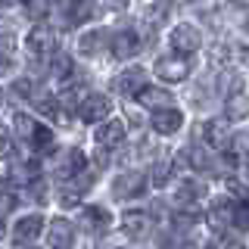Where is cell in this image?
Masks as SVG:
<instances>
[{
    "label": "cell",
    "instance_id": "6da1fadb",
    "mask_svg": "<svg viewBox=\"0 0 249 249\" xmlns=\"http://www.w3.org/2000/svg\"><path fill=\"white\" fill-rule=\"evenodd\" d=\"M16 134H19V140H25V143L31 146L35 153H50L53 150V131H47L41 122L35 119V115H28V112H16Z\"/></svg>",
    "mask_w": 249,
    "mask_h": 249
},
{
    "label": "cell",
    "instance_id": "7a4b0ae2",
    "mask_svg": "<svg viewBox=\"0 0 249 249\" xmlns=\"http://www.w3.org/2000/svg\"><path fill=\"white\" fill-rule=\"evenodd\" d=\"M25 47L35 59H50L53 53H56V31L50 25H44V22H37L25 35Z\"/></svg>",
    "mask_w": 249,
    "mask_h": 249
},
{
    "label": "cell",
    "instance_id": "3957f363",
    "mask_svg": "<svg viewBox=\"0 0 249 249\" xmlns=\"http://www.w3.org/2000/svg\"><path fill=\"white\" fill-rule=\"evenodd\" d=\"M109 112H112V106H109V100L103 93H88V97H81L78 106H75V115L84 124H100L103 119H109Z\"/></svg>",
    "mask_w": 249,
    "mask_h": 249
},
{
    "label": "cell",
    "instance_id": "277c9868",
    "mask_svg": "<svg viewBox=\"0 0 249 249\" xmlns=\"http://www.w3.org/2000/svg\"><path fill=\"white\" fill-rule=\"evenodd\" d=\"M53 165H56V168H53V175H56L59 181H72V178H78V175L88 171V156H84L81 150H66V153L56 156Z\"/></svg>",
    "mask_w": 249,
    "mask_h": 249
},
{
    "label": "cell",
    "instance_id": "5b68a950",
    "mask_svg": "<svg viewBox=\"0 0 249 249\" xmlns=\"http://www.w3.org/2000/svg\"><path fill=\"white\" fill-rule=\"evenodd\" d=\"M93 143L100 150H119L124 143V122L122 119H103L93 131Z\"/></svg>",
    "mask_w": 249,
    "mask_h": 249
},
{
    "label": "cell",
    "instance_id": "8992f818",
    "mask_svg": "<svg viewBox=\"0 0 249 249\" xmlns=\"http://www.w3.org/2000/svg\"><path fill=\"white\" fill-rule=\"evenodd\" d=\"M122 233L128 240H146L153 233V218L146 212H140V209H131V212L122 215Z\"/></svg>",
    "mask_w": 249,
    "mask_h": 249
},
{
    "label": "cell",
    "instance_id": "52a82bcc",
    "mask_svg": "<svg viewBox=\"0 0 249 249\" xmlns=\"http://www.w3.org/2000/svg\"><path fill=\"white\" fill-rule=\"evenodd\" d=\"M153 131L156 134H162V137H168V134H178V131L184 128V112L178 106H165V109H156L153 112Z\"/></svg>",
    "mask_w": 249,
    "mask_h": 249
},
{
    "label": "cell",
    "instance_id": "ba28073f",
    "mask_svg": "<svg viewBox=\"0 0 249 249\" xmlns=\"http://www.w3.org/2000/svg\"><path fill=\"white\" fill-rule=\"evenodd\" d=\"M44 233V215H37V212H28V215H22L19 221H16V228H13V243H37V237Z\"/></svg>",
    "mask_w": 249,
    "mask_h": 249
},
{
    "label": "cell",
    "instance_id": "9c48e42d",
    "mask_svg": "<svg viewBox=\"0 0 249 249\" xmlns=\"http://www.w3.org/2000/svg\"><path fill=\"white\" fill-rule=\"evenodd\" d=\"M146 190V175H140V171H128V175H119L112 181V193L119 199H137L143 196Z\"/></svg>",
    "mask_w": 249,
    "mask_h": 249
},
{
    "label": "cell",
    "instance_id": "30bf717a",
    "mask_svg": "<svg viewBox=\"0 0 249 249\" xmlns=\"http://www.w3.org/2000/svg\"><path fill=\"white\" fill-rule=\"evenodd\" d=\"M47 243L50 249H72L75 243V224L69 218H53L47 224Z\"/></svg>",
    "mask_w": 249,
    "mask_h": 249
},
{
    "label": "cell",
    "instance_id": "8fae6325",
    "mask_svg": "<svg viewBox=\"0 0 249 249\" xmlns=\"http://www.w3.org/2000/svg\"><path fill=\"white\" fill-rule=\"evenodd\" d=\"M112 88H115V93H122V97H137V93L146 88V72L140 66H131L112 81Z\"/></svg>",
    "mask_w": 249,
    "mask_h": 249
},
{
    "label": "cell",
    "instance_id": "7c38bea8",
    "mask_svg": "<svg viewBox=\"0 0 249 249\" xmlns=\"http://www.w3.org/2000/svg\"><path fill=\"white\" fill-rule=\"evenodd\" d=\"M199 44H202V35H199L196 25L181 22L178 28H171V47L178 53H193V50H199Z\"/></svg>",
    "mask_w": 249,
    "mask_h": 249
},
{
    "label": "cell",
    "instance_id": "4fadbf2b",
    "mask_svg": "<svg viewBox=\"0 0 249 249\" xmlns=\"http://www.w3.org/2000/svg\"><path fill=\"white\" fill-rule=\"evenodd\" d=\"M109 50H112V56L115 59H131V56H137V50H140V35L134 28H122L119 35H112V44H109Z\"/></svg>",
    "mask_w": 249,
    "mask_h": 249
},
{
    "label": "cell",
    "instance_id": "5bb4252c",
    "mask_svg": "<svg viewBox=\"0 0 249 249\" xmlns=\"http://www.w3.org/2000/svg\"><path fill=\"white\" fill-rule=\"evenodd\" d=\"M202 143L209 150H228V140H231V131H228V122L224 119H209L202 124Z\"/></svg>",
    "mask_w": 249,
    "mask_h": 249
},
{
    "label": "cell",
    "instance_id": "9a60e30c",
    "mask_svg": "<svg viewBox=\"0 0 249 249\" xmlns=\"http://www.w3.org/2000/svg\"><path fill=\"white\" fill-rule=\"evenodd\" d=\"M156 75H159L162 81H168V84H178V81H184V78L190 75V62L184 56H165V59L156 62Z\"/></svg>",
    "mask_w": 249,
    "mask_h": 249
},
{
    "label": "cell",
    "instance_id": "2e32d148",
    "mask_svg": "<svg viewBox=\"0 0 249 249\" xmlns=\"http://www.w3.org/2000/svg\"><path fill=\"white\" fill-rule=\"evenodd\" d=\"M78 221H81L88 231L100 233V231H106L109 224H112V215H109L103 206H84V209H81V215H78Z\"/></svg>",
    "mask_w": 249,
    "mask_h": 249
},
{
    "label": "cell",
    "instance_id": "e0dca14e",
    "mask_svg": "<svg viewBox=\"0 0 249 249\" xmlns=\"http://www.w3.org/2000/svg\"><path fill=\"white\" fill-rule=\"evenodd\" d=\"M137 97H140V103H143L146 109H153V112L156 109H165V106H175V97H171L165 88H150V84H146Z\"/></svg>",
    "mask_w": 249,
    "mask_h": 249
},
{
    "label": "cell",
    "instance_id": "ac0fdd59",
    "mask_svg": "<svg viewBox=\"0 0 249 249\" xmlns=\"http://www.w3.org/2000/svg\"><path fill=\"white\" fill-rule=\"evenodd\" d=\"M209 224H212L215 231H224V228H233V206L228 199H221V202H212L209 206Z\"/></svg>",
    "mask_w": 249,
    "mask_h": 249
},
{
    "label": "cell",
    "instance_id": "d6986e66",
    "mask_svg": "<svg viewBox=\"0 0 249 249\" xmlns=\"http://www.w3.org/2000/svg\"><path fill=\"white\" fill-rule=\"evenodd\" d=\"M202 187L196 181H178V193H175V202L178 206H196V202L202 199Z\"/></svg>",
    "mask_w": 249,
    "mask_h": 249
},
{
    "label": "cell",
    "instance_id": "ffe728a7",
    "mask_svg": "<svg viewBox=\"0 0 249 249\" xmlns=\"http://www.w3.org/2000/svg\"><path fill=\"white\" fill-rule=\"evenodd\" d=\"M246 81L240 72H221V78H218V90L224 93V97H237V93H243Z\"/></svg>",
    "mask_w": 249,
    "mask_h": 249
},
{
    "label": "cell",
    "instance_id": "44dd1931",
    "mask_svg": "<svg viewBox=\"0 0 249 249\" xmlns=\"http://www.w3.org/2000/svg\"><path fill=\"white\" fill-rule=\"evenodd\" d=\"M224 115H228V122H240V119H249V100L243 93H237V97H228V106H224Z\"/></svg>",
    "mask_w": 249,
    "mask_h": 249
},
{
    "label": "cell",
    "instance_id": "7402d4cb",
    "mask_svg": "<svg viewBox=\"0 0 249 249\" xmlns=\"http://www.w3.org/2000/svg\"><path fill=\"white\" fill-rule=\"evenodd\" d=\"M66 16H69L72 25H84V22L93 16V3H90V0H75V3L66 10Z\"/></svg>",
    "mask_w": 249,
    "mask_h": 249
},
{
    "label": "cell",
    "instance_id": "603a6c76",
    "mask_svg": "<svg viewBox=\"0 0 249 249\" xmlns=\"http://www.w3.org/2000/svg\"><path fill=\"white\" fill-rule=\"evenodd\" d=\"M103 44H106L103 31H88V35L81 37V44H78V50H81L84 56H93V53H97V50H100Z\"/></svg>",
    "mask_w": 249,
    "mask_h": 249
},
{
    "label": "cell",
    "instance_id": "cb8c5ba5",
    "mask_svg": "<svg viewBox=\"0 0 249 249\" xmlns=\"http://www.w3.org/2000/svg\"><path fill=\"white\" fill-rule=\"evenodd\" d=\"M171 6H175V0H159V3H153L150 13H146V22H150V25H162V22L168 19Z\"/></svg>",
    "mask_w": 249,
    "mask_h": 249
},
{
    "label": "cell",
    "instance_id": "d4e9b609",
    "mask_svg": "<svg viewBox=\"0 0 249 249\" xmlns=\"http://www.w3.org/2000/svg\"><path fill=\"white\" fill-rule=\"evenodd\" d=\"M50 75H56V78H72V59L62 56V53H53V56H50Z\"/></svg>",
    "mask_w": 249,
    "mask_h": 249
},
{
    "label": "cell",
    "instance_id": "484cf974",
    "mask_svg": "<svg viewBox=\"0 0 249 249\" xmlns=\"http://www.w3.org/2000/svg\"><path fill=\"white\" fill-rule=\"evenodd\" d=\"M22 6H25V13L31 19H37V22L50 13V0H22Z\"/></svg>",
    "mask_w": 249,
    "mask_h": 249
},
{
    "label": "cell",
    "instance_id": "4316f807",
    "mask_svg": "<svg viewBox=\"0 0 249 249\" xmlns=\"http://www.w3.org/2000/svg\"><path fill=\"white\" fill-rule=\"evenodd\" d=\"M6 156H13V134H10V128L0 122V159H6Z\"/></svg>",
    "mask_w": 249,
    "mask_h": 249
},
{
    "label": "cell",
    "instance_id": "83f0119b",
    "mask_svg": "<svg viewBox=\"0 0 249 249\" xmlns=\"http://www.w3.org/2000/svg\"><path fill=\"white\" fill-rule=\"evenodd\" d=\"M190 159H193V168H196V171H209V168H212V156L202 153L199 146H196V150H190Z\"/></svg>",
    "mask_w": 249,
    "mask_h": 249
},
{
    "label": "cell",
    "instance_id": "f1b7e54d",
    "mask_svg": "<svg viewBox=\"0 0 249 249\" xmlns=\"http://www.w3.org/2000/svg\"><path fill=\"white\" fill-rule=\"evenodd\" d=\"M209 249H246V246L237 243V240H218V243H212Z\"/></svg>",
    "mask_w": 249,
    "mask_h": 249
},
{
    "label": "cell",
    "instance_id": "f546056e",
    "mask_svg": "<svg viewBox=\"0 0 249 249\" xmlns=\"http://www.w3.org/2000/svg\"><path fill=\"white\" fill-rule=\"evenodd\" d=\"M100 3H103V10H124V6H128V0H100Z\"/></svg>",
    "mask_w": 249,
    "mask_h": 249
},
{
    "label": "cell",
    "instance_id": "4dcf8cb0",
    "mask_svg": "<svg viewBox=\"0 0 249 249\" xmlns=\"http://www.w3.org/2000/svg\"><path fill=\"white\" fill-rule=\"evenodd\" d=\"M6 69H10V50L0 47V72H6Z\"/></svg>",
    "mask_w": 249,
    "mask_h": 249
},
{
    "label": "cell",
    "instance_id": "1f68e13d",
    "mask_svg": "<svg viewBox=\"0 0 249 249\" xmlns=\"http://www.w3.org/2000/svg\"><path fill=\"white\" fill-rule=\"evenodd\" d=\"M50 3H56V6H59V10H69V6H72V3H75V0H50Z\"/></svg>",
    "mask_w": 249,
    "mask_h": 249
},
{
    "label": "cell",
    "instance_id": "d6a6232c",
    "mask_svg": "<svg viewBox=\"0 0 249 249\" xmlns=\"http://www.w3.org/2000/svg\"><path fill=\"white\" fill-rule=\"evenodd\" d=\"M240 59H243L246 66H249V47H240Z\"/></svg>",
    "mask_w": 249,
    "mask_h": 249
},
{
    "label": "cell",
    "instance_id": "836d02e7",
    "mask_svg": "<svg viewBox=\"0 0 249 249\" xmlns=\"http://www.w3.org/2000/svg\"><path fill=\"white\" fill-rule=\"evenodd\" d=\"M3 231H6V228H3V218H0V237H3Z\"/></svg>",
    "mask_w": 249,
    "mask_h": 249
},
{
    "label": "cell",
    "instance_id": "e575fe53",
    "mask_svg": "<svg viewBox=\"0 0 249 249\" xmlns=\"http://www.w3.org/2000/svg\"><path fill=\"white\" fill-rule=\"evenodd\" d=\"M246 178H249V153H246Z\"/></svg>",
    "mask_w": 249,
    "mask_h": 249
},
{
    "label": "cell",
    "instance_id": "d590c367",
    "mask_svg": "<svg viewBox=\"0 0 249 249\" xmlns=\"http://www.w3.org/2000/svg\"><path fill=\"white\" fill-rule=\"evenodd\" d=\"M233 3H243V6H249V0H233Z\"/></svg>",
    "mask_w": 249,
    "mask_h": 249
},
{
    "label": "cell",
    "instance_id": "8d00e7d4",
    "mask_svg": "<svg viewBox=\"0 0 249 249\" xmlns=\"http://www.w3.org/2000/svg\"><path fill=\"white\" fill-rule=\"evenodd\" d=\"M0 103H3V88H0Z\"/></svg>",
    "mask_w": 249,
    "mask_h": 249
},
{
    "label": "cell",
    "instance_id": "74e56055",
    "mask_svg": "<svg viewBox=\"0 0 249 249\" xmlns=\"http://www.w3.org/2000/svg\"><path fill=\"white\" fill-rule=\"evenodd\" d=\"M22 249H37V246H22Z\"/></svg>",
    "mask_w": 249,
    "mask_h": 249
},
{
    "label": "cell",
    "instance_id": "f35d334b",
    "mask_svg": "<svg viewBox=\"0 0 249 249\" xmlns=\"http://www.w3.org/2000/svg\"><path fill=\"white\" fill-rule=\"evenodd\" d=\"M246 31H249V19H246Z\"/></svg>",
    "mask_w": 249,
    "mask_h": 249
},
{
    "label": "cell",
    "instance_id": "ab89813d",
    "mask_svg": "<svg viewBox=\"0 0 249 249\" xmlns=\"http://www.w3.org/2000/svg\"><path fill=\"white\" fill-rule=\"evenodd\" d=\"M0 3H10V0H0Z\"/></svg>",
    "mask_w": 249,
    "mask_h": 249
}]
</instances>
